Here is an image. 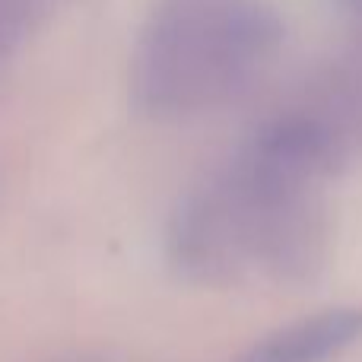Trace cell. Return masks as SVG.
I'll return each mask as SVG.
<instances>
[{"label": "cell", "instance_id": "obj_2", "mask_svg": "<svg viewBox=\"0 0 362 362\" xmlns=\"http://www.w3.org/2000/svg\"><path fill=\"white\" fill-rule=\"evenodd\" d=\"M280 42L267 0H159L134 48L131 99L163 121L213 112L261 80Z\"/></svg>", "mask_w": 362, "mask_h": 362}, {"label": "cell", "instance_id": "obj_3", "mask_svg": "<svg viewBox=\"0 0 362 362\" xmlns=\"http://www.w3.org/2000/svg\"><path fill=\"white\" fill-rule=\"evenodd\" d=\"M362 337V308H327L280 327L242 362H327Z\"/></svg>", "mask_w": 362, "mask_h": 362}, {"label": "cell", "instance_id": "obj_4", "mask_svg": "<svg viewBox=\"0 0 362 362\" xmlns=\"http://www.w3.org/2000/svg\"><path fill=\"white\" fill-rule=\"evenodd\" d=\"M35 16V0H0V61L25 38Z\"/></svg>", "mask_w": 362, "mask_h": 362}, {"label": "cell", "instance_id": "obj_1", "mask_svg": "<svg viewBox=\"0 0 362 362\" xmlns=\"http://www.w3.org/2000/svg\"><path fill=\"white\" fill-rule=\"evenodd\" d=\"M165 255L175 274L204 286H229L251 274L308 283L331 255L321 187L238 150L175 204Z\"/></svg>", "mask_w": 362, "mask_h": 362}]
</instances>
